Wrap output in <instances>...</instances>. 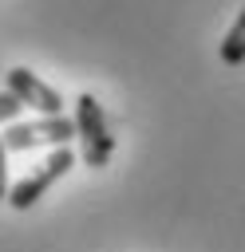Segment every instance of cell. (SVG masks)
<instances>
[{"label": "cell", "instance_id": "obj_4", "mask_svg": "<svg viewBox=\"0 0 245 252\" xmlns=\"http://www.w3.org/2000/svg\"><path fill=\"white\" fill-rule=\"evenodd\" d=\"M4 91L16 94L20 106L40 110V118H55V114H63V98H59V91L47 87V83H43L36 71H28V67H12V71L4 75Z\"/></svg>", "mask_w": 245, "mask_h": 252}, {"label": "cell", "instance_id": "obj_2", "mask_svg": "<svg viewBox=\"0 0 245 252\" xmlns=\"http://www.w3.org/2000/svg\"><path fill=\"white\" fill-rule=\"evenodd\" d=\"M71 165H75V150H71V146L51 150V154H47V158L28 173V177H20V181L8 189V205H12L16 213L32 209V205H36V201H40V197L59 181V177H67V173H71Z\"/></svg>", "mask_w": 245, "mask_h": 252}, {"label": "cell", "instance_id": "obj_1", "mask_svg": "<svg viewBox=\"0 0 245 252\" xmlns=\"http://www.w3.org/2000/svg\"><path fill=\"white\" fill-rule=\"evenodd\" d=\"M75 138H79V158H83V165L103 169V165L111 161V154H115V134H111V122H107L99 98L87 94V91L75 98Z\"/></svg>", "mask_w": 245, "mask_h": 252}, {"label": "cell", "instance_id": "obj_3", "mask_svg": "<svg viewBox=\"0 0 245 252\" xmlns=\"http://www.w3.org/2000/svg\"><path fill=\"white\" fill-rule=\"evenodd\" d=\"M75 138V118L67 114H55V118H36V122H12L0 142L8 154H20V150H36V146H67Z\"/></svg>", "mask_w": 245, "mask_h": 252}, {"label": "cell", "instance_id": "obj_7", "mask_svg": "<svg viewBox=\"0 0 245 252\" xmlns=\"http://www.w3.org/2000/svg\"><path fill=\"white\" fill-rule=\"evenodd\" d=\"M0 201H8V150L0 142Z\"/></svg>", "mask_w": 245, "mask_h": 252}, {"label": "cell", "instance_id": "obj_5", "mask_svg": "<svg viewBox=\"0 0 245 252\" xmlns=\"http://www.w3.org/2000/svg\"><path fill=\"white\" fill-rule=\"evenodd\" d=\"M221 63L225 67H241L245 63V8L237 12V20L229 24V32L221 39Z\"/></svg>", "mask_w": 245, "mask_h": 252}, {"label": "cell", "instance_id": "obj_6", "mask_svg": "<svg viewBox=\"0 0 245 252\" xmlns=\"http://www.w3.org/2000/svg\"><path fill=\"white\" fill-rule=\"evenodd\" d=\"M20 98L16 94H8V91H0V126H12L16 118H20Z\"/></svg>", "mask_w": 245, "mask_h": 252}]
</instances>
